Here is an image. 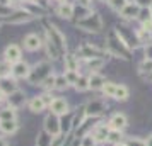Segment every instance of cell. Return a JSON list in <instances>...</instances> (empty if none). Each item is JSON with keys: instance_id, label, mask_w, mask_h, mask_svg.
I'll list each match as a JSON object with an SVG mask.
<instances>
[{"instance_id": "cell-6", "label": "cell", "mask_w": 152, "mask_h": 146, "mask_svg": "<svg viewBox=\"0 0 152 146\" xmlns=\"http://www.w3.org/2000/svg\"><path fill=\"white\" fill-rule=\"evenodd\" d=\"M108 109V105L104 104L103 100H91L89 104H86V114H87V117H99L101 114H104V111Z\"/></svg>"}, {"instance_id": "cell-47", "label": "cell", "mask_w": 152, "mask_h": 146, "mask_svg": "<svg viewBox=\"0 0 152 146\" xmlns=\"http://www.w3.org/2000/svg\"><path fill=\"white\" fill-rule=\"evenodd\" d=\"M145 146H152V134H151L147 139H145Z\"/></svg>"}, {"instance_id": "cell-49", "label": "cell", "mask_w": 152, "mask_h": 146, "mask_svg": "<svg viewBox=\"0 0 152 146\" xmlns=\"http://www.w3.org/2000/svg\"><path fill=\"white\" fill-rule=\"evenodd\" d=\"M147 80H149V82H151V83H152V73H151V75H149V77H147Z\"/></svg>"}, {"instance_id": "cell-18", "label": "cell", "mask_w": 152, "mask_h": 146, "mask_svg": "<svg viewBox=\"0 0 152 146\" xmlns=\"http://www.w3.org/2000/svg\"><path fill=\"white\" fill-rule=\"evenodd\" d=\"M0 90L4 92L5 95H10L12 92L17 90V82L15 78H0Z\"/></svg>"}, {"instance_id": "cell-44", "label": "cell", "mask_w": 152, "mask_h": 146, "mask_svg": "<svg viewBox=\"0 0 152 146\" xmlns=\"http://www.w3.org/2000/svg\"><path fill=\"white\" fill-rule=\"evenodd\" d=\"M144 53H145V58L147 60H152V42H149V44L144 46Z\"/></svg>"}, {"instance_id": "cell-48", "label": "cell", "mask_w": 152, "mask_h": 146, "mask_svg": "<svg viewBox=\"0 0 152 146\" xmlns=\"http://www.w3.org/2000/svg\"><path fill=\"white\" fill-rule=\"evenodd\" d=\"M0 146H7V141L2 138V136H0Z\"/></svg>"}, {"instance_id": "cell-11", "label": "cell", "mask_w": 152, "mask_h": 146, "mask_svg": "<svg viewBox=\"0 0 152 146\" xmlns=\"http://www.w3.org/2000/svg\"><path fill=\"white\" fill-rule=\"evenodd\" d=\"M21 56H22V51L17 44H9L7 48H5V51H4V60L9 61L10 65L21 61Z\"/></svg>"}, {"instance_id": "cell-41", "label": "cell", "mask_w": 152, "mask_h": 146, "mask_svg": "<svg viewBox=\"0 0 152 146\" xmlns=\"http://www.w3.org/2000/svg\"><path fill=\"white\" fill-rule=\"evenodd\" d=\"M63 75H65V78H67L69 85H75L77 78H79V71H65Z\"/></svg>"}, {"instance_id": "cell-45", "label": "cell", "mask_w": 152, "mask_h": 146, "mask_svg": "<svg viewBox=\"0 0 152 146\" xmlns=\"http://www.w3.org/2000/svg\"><path fill=\"white\" fill-rule=\"evenodd\" d=\"M75 5H82V7H89L91 9V0H77Z\"/></svg>"}, {"instance_id": "cell-50", "label": "cell", "mask_w": 152, "mask_h": 146, "mask_svg": "<svg viewBox=\"0 0 152 146\" xmlns=\"http://www.w3.org/2000/svg\"><path fill=\"white\" fill-rule=\"evenodd\" d=\"M118 146H126V145H125V143H121V145H118Z\"/></svg>"}, {"instance_id": "cell-14", "label": "cell", "mask_w": 152, "mask_h": 146, "mask_svg": "<svg viewBox=\"0 0 152 146\" xmlns=\"http://www.w3.org/2000/svg\"><path fill=\"white\" fill-rule=\"evenodd\" d=\"M22 44H24V49H28V51H38V49L43 46L41 37L38 34H34V32H31V34L26 36L24 41H22Z\"/></svg>"}, {"instance_id": "cell-1", "label": "cell", "mask_w": 152, "mask_h": 146, "mask_svg": "<svg viewBox=\"0 0 152 146\" xmlns=\"http://www.w3.org/2000/svg\"><path fill=\"white\" fill-rule=\"evenodd\" d=\"M106 51L110 55L116 56V58L130 60V48L123 42V39L116 32V29H111L108 36H106Z\"/></svg>"}, {"instance_id": "cell-42", "label": "cell", "mask_w": 152, "mask_h": 146, "mask_svg": "<svg viewBox=\"0 0 152 146\" xmlns=\"http://www.w3.org/2000/svg\"><path fill=\"white\" fill-rule=\"evenodd\" d=\"M80 146H96V141L91 134H86L82 139H80Z\"/></svg>"}, {"instance_id": "cell-13", "label": "cell", "mask_w": 152, "mask_h": 146, "mask_svg": "<svg viewBox=\"0 0 152 146\" xmlns=\"http://www.w3.org/2000/svg\"><path fill=\"white\" fill-rule=\"evenodd\" d=\"M138 14H140V7H138L135 2H128L121 10H120V15L123 17L125 21H132V19H137Z\"/></svg>"}, {"instance_id": "cell-10", "label": "cell", "mask_w": 152, "mask_h": 146, "mask_svg": "<svg viewBox=\"0 0 152 146\" xmlns=\"http://www.w3.org/2000/svg\"><path fill=\"white\" fill-rule=\"evenodd\" d=\"M110 131L111 129H110V126L108 124H96L89 134L94 138L96 143H104V141H108V134H110Z\"/></svg>"}, {"instance_id": "cell-27", "label": "cell", "mask_w": 152, "mask_h": 146, "mask_svg": "<svg viewBox=\"0 0 152 146\" xmlns=\"http://www.w3.org/2000/svg\"><path fill=\"white\" fill-rule=\"evenodd\" d=\"M138 73H140L144 78L149 77V75L152 73V60H147V58H144V60H142V63L138 65Z\"/></svg>"}, {"instance_id": "cell-9", "label": "cell", "mask_w": 152, "mask_h": 146, "mask_svg": "<svg viewBox=\"0 0 152 146\" xmlns=\"http://www.w3.org/2000/svg\"><path fill=\"white\" fill-rule=\"evenodd\" d=\"M108 126H110V129H116V131H123L125 127L128 126V117L121 114V112H116V114H113L108 121Z\"/></svg>"}, {"instance_id": "cell-31", "label": "cell", "mask_w": 152, "mask_h": 146, "mask_svg": "<svg viewBox=\"0 0 152 146\" xmlns=\"http://www.w3.org/2000/svg\"><path fill=\"white\" fill-rule=\"evenodd\" d=\"M15 119H17V114L14 107H5L0 111V121H15Z\"/></svg>"}, {"instance_id": "cell-28", "label": "cell", "mask_w": 152, "mask_h": 146, "mask_svg": "<svg viewBox=\"0 0 152 146\" xmlns=\"http://www.w3.org/2000/svg\"><path fill=\"white\" fill-rule=\"evenodd\" d=\"M24 9H26L31 15H34V17H39V15L45 14V9H43L41 5H38V4H34V2H26Z\"/></svg>"}, {"instance_id": "cell-40", "label": "cell", "mask_w": 152, "mask_h": 146, "mask_svg": "<svg viewBox=\"0 0 152 146\" xmlns=\"http://www.w3.org/2000/svg\"><path fill=\"white\" fill-rule=\"evenodd\" d=\"M125 145H126V146H145V139L128 138V139H125Z\"/></svg>"}, {"instance_id": "cell-46", "label": "cell", "mask_w": 152, "mask_h": 146, "mask_svg": "<svg viewBox=\"0 0 152 146\" xmlns=\"http://www.w3.org/2000/svg\"><path fill=\"white\" fill-rule=\"evenodd\" d=\"M5 100H7V95L0 90V104H2V102H5Z\"/></svg>"}, {"instance_id": "cell-12", "label": "cell", "mask_w": 152, "mask_h": 146, "mask_svg": "<svg viewBox=\"0 0 152 146\" xmlns=\"http://www.w3.org/2000/svg\"><path fill=\"white\" fill-rule=\"evenodd\" d=\"M50 111L51 114H56V116H63V114H67L69 112V104H67V100L62 97H55L51 100V104H50Z\"/></svg>"}, {"instance_id": "cell-23", "label": "cell", "mask_w": 152, "mask_h": 146, "mask_svg": "<svg viewBox=\"0 0 152 146\" xmlns=\"http://www.w3.org/2000/svg\"><path fill=\"white\" fill-rule=\"evenodd\" d=\"M77 111H79V112H75V114H74V121H72V126H74L75 129H79V127L84 124V121L87 119V114H86V105H80Z\"/></svg>"}, {"instance_id": "cell-26", "label": "cell", "mask_w": 152, "mask_h": 146, "mask_svg": "<svg viewBox=\"0 0 152 146\" xmlns=\"http://www.w3.org/2000/svg\"><path fill=\"white\" fill-rule=\"evenodd\" d=\"M108 143H111V145H121V143H125L123 139V131H116V129H111L110 134H108Z\"/></svg>"}, {"instance_id": "cell-15", "label": "cell", "mask_w": 152, "mask_h": 146, "mask_svg": "<svg viewBox=\"0 0 152 146\" xmlns=\"http://www.w3.org/2000/svg\"><path fill=\"white\" fill-rule=\"evenodd\" d=\"M31 73V68L26 61H17L12 65V77L14 78H28Z\"/></svg>"}, {"instance_id": "cell-25", "label": "cell", "mask_w": 152, "mask_h": 146, "mask_svg": "<svg viewBox=\"0 0 152 146\" xmlns=\"http://www.w3.org/2000/svg\"><path fill=\"white\" fill-rule=\"evenodd\" d=\"M130 97V90H128V87L126 85H118L116 87V92H115V100H120V102H125V100H128Z\"/></svg>"}, {"instance_id": "cell-35", "label": "cell", "mask_w": 152, "mask_h": 146, "mask_svg": "<svg viewBox=\"0 0 152 146\" xmlns=\"http://www.w3.org/2000/svg\"><path fill=\"white\" fill-rule=\"evenodd\" d=\"M12 73V65L9 61H0V78H7Z\"/></svg>"}, {"instance_id": "cell-16", "label": "cell", "mask_w": 152, "mask_h": 146, "mask_svg": "<svg viewBox=\"0 0 152 146\" xmlns=\"http://www.w3.org/2000/svg\"><path fill=\"white\" fill-rule=\"evenodd\" d=\"M7 102H9V107L17 109V107H21V105L26 102V95H24V92L15 90V92H12L10 95H7Z\"/></svg>"}, {"instance_id": "cell-8", "label": "cell", "mask_w": 152, "mask_h": 146, "mask_svg": "<svg viewBox=\"0 0 152 146\" xmlns=\"http://www.w3.org/2000/svg\"><path fill=\"white\" fill-rule=\"evenodd\" d=\"M33 19H34V15H31L26 9H22V10H15L14 14L5 17L4 22H9V24H24V22H29Z\"/></svg>"}, {"instance_id": "cell-37", "label": "cell", "mask_w": 152, "mask_h": 146, "mask_svg": "<svg viewBox=\"0 0 152 146\" xmlns=\"http://www.w3.org/2000/svg\"><path fill=\"white\" fill-rule=\"evenodd\" d=\"M126 4H128V0H108V5H110L115 12H118V14H120V10H121Z\"/></svg>"}, {"instance_id": "cell-33", "label": "cell", "mask_w": 152, "mask_h": 146, "mask_svg": "<svg viewBox=\"0 0 152 146\" xmlns=\"http://www.w3.org/2000/svg\"><path fill=\"white\" fill-rule=\"evenodd\" d=\"M74 87H75L79 92L89 90V77H82V75H79V78H77V82H75Z\"/></svg>"}, {"instance_id": "cell-21", "label": "cell", "mask_w": 152, "mask_h": 146, "mask_svg": "<svg viewBox=\"0 0 152 146\" xmlns=\"http://www.w3.org/2000/svg\"><path fill=\"white\" fill-rule=\"evenodd\" d=\"M108 80L103 77V75H99V73H92L89 77V88L92 90H103L104 83H106Z\"/></svg>"}, {"instance_id": "cell-32", "label": "cell", "mask_w": 152, "mask_h": 146, "mask_svg": "<svg viewBox=\"0 0 152 146\" xmlns=\"http://www.w3.org/2000/svg\"><path fill=\"white\" fill-rule=\"evenodd\" d=\"M36 146H51V136L46 131H41L36 139Z\"/></svg>"}, {"instance_id": "cell-38", "label": "cell", "mask_w": 152, "mask_h": 146, "mask_svg": "<svg viewBox=\"0 0 152 146\" xmlns=\"http://www.w3.org/2000/svg\"><path fill=\"white\" fill-rule=\"evenodd\" d=\"M67 87H70V85H69V82H67L65 75H58V77L55 78V90H65Z\"/></svg>"}, {"instance_id": "cell-3", "label": "cell", "mask_w": 152, "mask_h": 146, "mask_svg": "<svg viewBox=\"0 0 152 146\" xmlns=\"http://www.w3.org/2000/svg\"><path fill=\"white\" fill-rule=\"evenodd\" d=\"M50 73H51V65L48 61H41V63H38L34 68H31V73H29L28 80L31 83H43V80L48 78Z\"/></svg>"}, {"instance_id": "cell-43", "label": "cell", "mask_w": 152, "mask_h": 146, "mask_svg": "<svg viewBox=\"0 0 152 146\" xmlns=\"http://www.w3.org/2000/svg\"><path fill=\"white\" fill-rule=\"evenodd\" d=\"M135 4H137L140 9H151L152 0H135Z\"/></svg>"}, {"instance_id": "cell-19", "label": "cell", "mask_w": 152, "mask_h": 146, "mask_svg": "<svg viewBox=\"0 0 152 146\" xmlns=\"http://www.w3.org/2000/svg\"><path fill=\"white\" fill-rule=\"evenodd\" d=\"M72 121H74V114H72V112H67V119H65V116H60V132H62V134L67 136V134L74 129Z\"/></svg>"}, {"instance_id": "cell-17", "label": "cell", "mask_w": 152, "mask_h": 146, "mask_svg": "<svg viewBox=\"0 0 152 146\" xmlns=\"http://www.w3.org/2000/svg\"><path fill=\"white\" fill-rule=\"evenodd\" d=\"M56 15L62 17V19H72V17H74V4H69V2L58 4V7H56Z\"/></svg>"}, {"instance_id": "cell-20", "label": "cell", "mask_w": 152, "mask_h": 146, "mask_svg": "<svg viewBox=\"0 0 152 146\" xmlns=\"http://www.w3.org/2000/svg\"><path fill=\"white\" fill-rule=\"evenodd\" d=\"M29 111L31 112H34V114H39V112H43L48 105L45 104V100H43L41 95H38V97H33L31 100H29Z\"/></svg>"}, {"instance_id": "cell-4", "label": "cell", "mask_w": 152, "mask_h": 146, "mask_svg": "<svg viewBox=\"0 0 152 146\" xmlns=\"http://www.w3.org/2000/svg\"><path fill=\"white\" fill-rule=\"evenodd\" d=\"M46 36H48V39L53 44H55L56 48H58V51L60 53H65L67 51V39H65V36H63V32L60 31V29L56 27L55 24H48V29H46Z\"/></svg>"}, {"instance_id": "cell-24", "label": "cell", "mask_w": 152, "mask_h": 146, "mask_svg": "<svg viewBox=\"0 0 152 146\" xmlns=\"http://www.w3.org/2000/svg\"><path fill=\"white\" fill-rule=\"evenodd\" d=\"M65 71H79V56L65 55Z\"/></svg>"}, {"instance_id": "cell-51", "label": "cell", "mask_w": 152, "mask_h": 146, "mask_svg": "<svg viewBox=\"0 0 152 146\" xmlns=\"http://www.w3.org/2000/svg\"><path fill=\"white\" fill-rule=\"evenodd\" d=\"M151 12H152V5H151Z\"/></svg>"}, {"instance_id": "cell-36", "label": "cell", "mask_w": 152, "mask_h": 146, "mask_svg": "<svg viewBox=\"0 0 152 146\" xmlns=\"http://www.w3.org/2000/svg\"><path fill=\"white\" fill-rule=\"evenodd\" d=\"M116 87L118 85L115 82H106L103 87V93L106 97H115V92H116Z\"/></svg>"}, {"instance_id": "cell-34", "label": "cell", "mask_w": 152, "mask_h": 146, "mask_svg": "<svg viewBox=\"0 0 152 146\" xmlns=\"http://www.w3.org/2000/svg\"><path fill=\"white\" fill-rule=\"evenodd\" d=\"M87 66L91 68L92 73H97V70L104 66V60L103 58H92V60H87Z\"/></svg>"}, {"instance_id": "cell-7", "label": "cell", "mask_w": 152, "mask_h": 146, "mask_svg": "<svg viewBox=\"0 0 152 146\" xmlns=\"http://www.w3.org/2000/svg\"><path fill=\"white\" fill-rule=\"evenodd\" d=\"M45 131L48 132L50 136L60 134V116H56V114H48V116L45 117Z\"/></svg>"}, {"instance_id": "cell-52", "label": "cell", "mask_w": 152, "mask_h": 146, "mask_svg": "<svg viewBox=\"0 0 152 146\" xmlns=\"http://www.w3.org/2000/svg\"><path fill=\"white\" fill-rule=\"evenodd\" d=\"M103 2H108V0H103Z\"/></svg>"}, {"instance_id": "cell-30", "label": "cell", "mask_w": 152, "mask_h": 146, "mask_svg": "<svg viewBox=\"0 0 152 146\" xmlns=\"http://www.w3.org/2000/svg\"><path fill=\"white\" fill-rule=\"evenodd\" d=\"M92 10L89 7H82V5H74V17H75V22L84 19V17H87Z\"/></svg>"}, {"instance_id": "cell-22", "label": "cell", "mask_w": 152, "mask_h": 146, "mask_svg": "<svg viewBox=\"0 0 152 146\" xmlns=\"http://www.w3.org/2000/svg\"><path fill=\"white\" fill-rule=\"evenodd\" d=\"M19 129L17 119L15 121H0V132L2 134H15Z\"/></svg>"}, {"instance_id": "cell-5", "label": "cell", "mask_w": 152, "mask_h": 146, "mask_svg": "<svg viewBox=\"0 0 152 146\" xmlns=\"http://www.w3.org/2000/svg\"><path fill=\"white\" fill-rule=\"evenodd\" d=\"M77 55H80L84 60H92V58H103L108 55V51L106 49H101L94 46V44H91V42H84L80 48L77 49Z\"/></svg>"}, {"instance_id": "cell-2", "label": "cell", "mask_w": 152, "mask_h": 146, "mask_svg": "<svg viewBox=\"0 0 152 146\" xmlns=\"http://www.w3.org/2000/svg\"><path fill=\"white\" fill-rule=\"evenodd\" d=\"M75 26L79 29H82L86 32H101V29H103V19H101V15L97 14V12H91L87 17H84L80 21L75 22Z\"/></svg>"}, {"instance_id": "cell-29", "label": "cell", "mask_w": 152, "mask_h": 146, "mask_svg": "<svg viewBox=\"0 0 152 146\" xmlns=\"http://www.w3.org/2000/svg\"><path fill=\"white\" fill-rule=\"evenodd\" d=\"M43 44L46 46V51H48V56L51 58V60H58V58L62 56V53L58 51V48H56V46H55V44H53L51 41H50L48 37L45 39V42H43Z\"/></svg>"}, {"instance_id": "cell-39", "label": "cell", "mask_w": 152, "mask_h": 146, "mask_svg": "<svg viewBox=\"0 0 152 146\" xmlns=\"http://www.w3.org/2000/svg\"><path fill=\"white\" fill-rule=\"evenodd\" d=\"M55 75H50L48 78H45L43 80V83H41V87L43 88H46V90H55Z\"/></svg>"}]
</instances>
